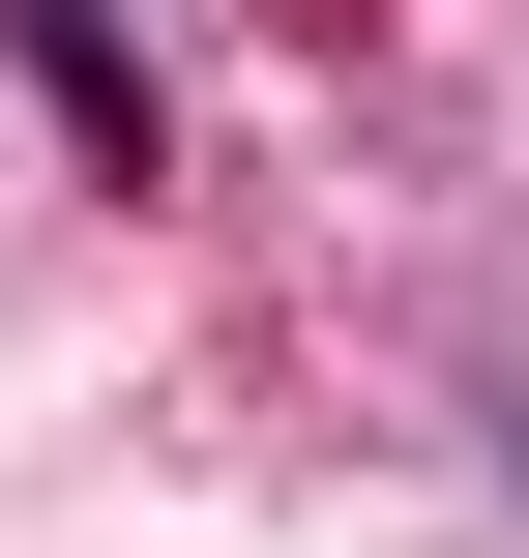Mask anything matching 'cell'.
Here are the masks:
<instances>
[{"instance_id": "obj_1", "label": "cell", "mask_w": 529, "mask_h": 558, "mask_svg": "<svg viewBox=\"0 0 529 558\" xmlns=\"http://www.w3.org/2000/svg\"><path fill=\"white\" fill-rule=\"evenodd\" d=\"M0 29H29V88H59L88 147H147V59H118V0H0Z\"/></svg>"}, {"instance_id": "obj_2", "label": "cell", "mask_w": 529, "mask_h": 558, "mask_svg": "<svg viewBox=\"0 0 529 558\" xmlns=\"http://www.w3.org/2000/svg\"><path fill=\"white\" fill-rule=\"evenodd\" d=\"M471 441H501V500H529V353H501V383H471Z\"/></svg>"}]
</instances>
